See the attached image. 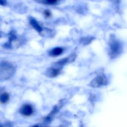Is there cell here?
Wrapping results in <instances>:
<instances>
[{
    "label": "cell",
    "instance_id": "obj_1",
    "mask_svg": "<svg viewBox=\"0 0 127 127\" xmlns=\"http://www.w3.org/2000/svg\"><path fill=\"white\" fill-rule=\"evenodd\" d=\"M15 71L14 65L8 61L1 62L0 64V78L1 80L10 78Z\"/></svg>",
    "mask_w": 127,
    "mask_h": 127
},
{
    "label": "cell",
    "instance_id": "obj_2",
    "mask_svg": "<svg viewBox=\"0 0 127 127\" xmlns=\"http://www.w3.org/2000/svg\"><path fill=\"white\" fill-rule=\"evenodd\" d=\"M108 54L111 59H113L120 55L122 51L121 43L114 36H111L109 42Z\"/></svg>",
    "mask_w": 127,
    "mask_h": 127
},
{
    "label": "cell",
    "instance_id": "obj_3",
    "mask_svg": "<svg viewBox=\"0 0 127 127\" xmlns=\"http://www.w3.org/2000/svg\"><path fill=\"white\" fill-rule=\"evenodd\" d=\"M76 58V55L75 53H72L69 56L64 58L61 60L55 62L53 64L55 67L61 69L63 66L69 63H72L75 60Z\"/></svg>",
    "mask_w": 127,
    "mask_h": 127
},
{
    "label": "cell",
    "instance_id": "obj_4",
    "mask_svg": "<svg viewBox=\"0 0 127 127\" xmlns=\"http://www.w3.org/2000/svg\"><path fill=\"white\" fill-rule=\"evenodd\" d=\"M107 82V78L104 74L98 75L94 79L91 83V85L94 87H99L105 85Z\"/></svg>",
    "mask_w": 127,
    "mask_h": 127
},
{
    "label": "cell",
    "instance_id": "obj_5",
    "mask_svg": "<svg viewBox=\"0 0 127 127\" xmlns=\"http://www.w3.org/2000/svg\"><path fill=\"white\" fill-rule=\"evenodd\" d=\"M20 112L24 116L30 117L33 114L34 109L32 106L30 104H25L21 108Z\"/></svg>",
    "mask_w": 127,
    "mask_h": 127
},
{
    "label": "cell",
    "instance_id": "obj_6",
    "mask_svg": "<svg viewBox=\"0 0 127 127\" xmlns=\"http://www.w3.org/2000/svg\"><path fill=\"white\" fill-rule=\"evenodd\" d=\"M61 69L53 67L49 68L47 70L46 75L48 77L53 78L58 76L61 73Z\"/></svg>",
    "mask_w": 127,
    "mask_h": 127
},
{
    "label": "cell",
    "instance_id": "obj_7",
    "mask_svg": "<svg viewBox=\"0 0 127 127\" xmlns=\"http://www.w3.org/2000/svg\"><path fill=\"white\" fill-rule=\"evenodd\" d=\"M30 24L31 26L38 33H41L43 31L42 27L38 23V22L33 18H30L29 20Z\"/></svg>",
    "mask_w": 127,
    "mask_h": 127
},
{
    "label": "cell",
    "instance_id": "obj_8",
    "mask_svg": "<svg viewBox=\"0 0 127 127\" xmlns=\"http://www.w3.org/2000/svg\"><path fill=\"white\" fill-rule=\"evenodd\" d=\"M64 52V49L61 47H56L50 51L49 55L51 57H56L61 55Z\"/></svg>",
    "mask_w": 127,
    "mask_h": 127
},
{
    "label": "cell",
    "instance_id": "obj_9",
    "mask_svg": "<svg viewBox=\"0 0 127 127\" xmlns=\"http://www.w3.org/2000/svg\"><path fill=\"white\" fill-rule=\"evenodd\" d=\"M9 99V95L7 92H4L1 94L0 96V101L1 104H5Z\"/></svg>",
    "mask_w": 127,
    "mask_h": 127
},
{
    "label": "cell",
    "instance_id": "obj_10",
    "mask_svg": "<svg viewBox=\"0 0 127 127\" xmlns=\"http://www.w3.org/2000/svg\"><path fill=\"white\" fill-rule=\"evenodd\" d=\"M94 38L91 37H84L80 39V42L83 45L89 44L93 40Z\"/></svg>",
    "mask_w": 127,
    "mask_h": 127
},
{
    "label": "cell",
    "instance_id": "obj_11",
    "mask_svg": "<svg viewBox=\"0 0 127 127\" xmlns=\"http://www.w3.org/2000/svg\"><path fill=\"white\" fill-rule=\"evenodd\" d=\"M58 1L56 0H44L41 1L44 4L47 5H55L58 3Z\"/></svg>",
    "mask_w": 127,
    "mask_h": 127
},
{
    "label": "cell",
    "instance_id": "obj_12",
    "mask_svg": "<svg viewBox=\"0 0 127 127\" xmlns=\"http://www.w3.org/2000/svg\"><path fill=\"white\" fill-rule=\"evenodd\" d=\"M43 13L45 17L46 18H49L52 16V13L49 10H48V9L44 10Z\"/></svg>",
    "mask_w": 127,
    "mask_h": 127
},
{
    "label": "cell",
    "instance_id": "obj_13",
    "mask_svg": "<svg viewBox=\"0 0 127 127\" xmlns=\"http://www.w3.org/2000/svg\"><path fill=\"white\" fill-rule=\"evenodd\" d=\"M0 127H13V126L11 123L8 122L1 124Z\"/></svg>",
    "mask_w": 127,
    "mask_h": 127
},
{
    "label": "cell",
    "instance_id": "obj_14",
    "mask_svg": "<svg viewBox=\"0 0 127 127\" xmlns=\"http://www.w3.org/2000/svg\"><path fill=\"white\" fill-rule=\"evenodd\" d=\"M0 4L1 5L5 6L7 4V2L5 0H0Z\"/></svg>",
    "mask_w": 127,
    "mask_h": 127
},
{
    "label": "cell",
    "instance_id": "obj_15",
    "mask_svg": "<svg viewBox=\"0 0 127 127\" xmlns=\"http://www.w3.org/2000/svg\"><path fill=\"white\" fill-rule=\"evenodd\" d=\"M32 127H33V126H32Z\"/></svg>",
    "mask_w": 127,
    "mask_h": 127
}]
</instances>
